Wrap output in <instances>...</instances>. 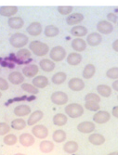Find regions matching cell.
<instances>
[{
  "mask_svg": "<svg viewBox=\"0 0 118 155\" xmlns=\"http://www.w3.org/2000/svg\"><path fill=\"white\" fill-rule=\"evenodd\" d=\"M28 45H29V50L34 55L37 56V57H44V56H46L47 54L49 53V47L42 41L34 40L30 42V44Z\"/></svg>",
  "mask_w": 118,
  "mask_h": 155,
  "instance_id": "1",
  "label": "cell"
},
{
  "mask_svg": "<svg viewBox=\"0 0 118 155\" xmlns=\"http://www.w3.org/2000/svg\"><path fill=\"white\" fill-rule=\"evenodd\" d=\"M65 114L72 119H77L84 114V107L79 103H69L64 108Z\"/></svg>",
  "mask_w": 118,
  "mask_h": 155,
  "instance_id": "2",
  "label": "cell"
},
{
  "mask_svg": "<svg viewBox=\"0 0 118 155\" xmlns=\"http://www.w3.org/2000/svg\"><path fill=\"white\" fill-rule=\"evenodd\" d=\"M9 44L15 48H23L29 44V38L22 33H15L9 37Z\"/></svg>",
  "mask_w": 118,
  "mask_h": 155,
  "instance_id": "3",
  "label": "cell"
},
{
  "mask_svg": "<svg viewBox=\"0 0 118 155\" xmlns=\"http://www.w3.org/2000/svg\"><path fill=\"white\" fill-rule=\"evenodd\" d=\"M67 57L66 50L62 46H56L49 50V59L54 62H60Z\"/></svg>",
  "mask_w": 118,
  "mask_h": 155,
  "instance_id": "4",
  "label": "cell"
},
{
  "mask_svg": "<svg viewBox=\"0 0 118 155\" xmlns=\"http://www.w3.org/2000/svg\"><path fill=\"white\" fill-rule=\"evenodd\" d=\"M50 101L53 104L58 106H63L68 103V95L63 91H55L50 96Z\"/></svg>",
  "mask_w": 118,
  "mask_h": 155,
  "instance_id": "5",
  "label": "cell"
},
{
  "mask_svg": "<svg viewBox=\"0 0 118 155\" xmlns=\"http://www.w3.org/2000/svg\"><path fill=\"white\" fill-rule=\"evenodd\" d=\"M32 135L38 139H45L49 136V129L44 124H35L32 128Z\"/></svg>",
  "mask_w": 118,
  "mask_h": 155,
  "instance_id": "6",
  "label": "cell"
},
{
  "mask_svg": "<svg viewBox=\"0 0 118 155\" xmlns=\"http://www.w3.org/2000/svg\"><path fill=\"white\" fill-rule=\"evenodd\" d=\"M111 119V114L107 110H98L93 115V122L98 124H104Z\"/></svg>",
  "mask_w": 118,
  "mask_h": 155,
  "instance_id": "7",
  "label": "cell"
},
{
  "mask_svg": "<svg viewBox=\"0 0 118 155\" xmlns=\"http://www.w3.org/2000/svg\"><path fill=\"white\" fill-rule=\"evenodd\" d=\"M113 31V25L108 21H99L97 23V32L100 35H109Z\"/></svg>",
  "mask_w": 118,
  "mask_h": 155,
  "instance_id": "8",
  "label": "cell"
},
{
  "mask_svg": "<svg viewBox=\"0 0 118 155\" xmlns=\"http://www.w3.org/2000/svg\"><path fill=\"white\" fill-rule=\"evenodd\" d=\"M96 125L95 123L90 121H84L78 124L77 130L82 134H91L95 131Z\"/></svg>",
  "mask_w": 118,
  "mask_h": 155,
  "instance_id": "9",
  "label": "cell"
},
{
  "mask_svg": "<svg viewBox=\"0 0 118 155\" xmlns=\"http://www.w3.org/2000/svg\"><path fill=\"white\" fill-rule=\"evenodd\" d=\"M39 72V66L36 64H27L22 68V74L27 78H34Z\"/></svg>",
  "mask_w": 118,
  "mask_h": 155,
  "instance_id": "10",
  "label": "cell"
},
{
  "mask_svg": "<svg viewBox=\"0 0 118 155\" xmlns=\"http://www.w3.org/2000/svg\"><path fill=\"white\" fill-rule=\"evenodd\" d=\"M26 32L30 36H38L43 32L42 24L38 21H33L27 26Z\"/></svg>",
  "mask_w": 118,
  "mask_h": 155,
  "instance_id": "11",
  "label": "cell"
},
{
  "mask_svg": "<svg viewBox=\"0 0 118 155\" xmlns=\"http://www.w3.org/2000/svg\"><path fill=\"white\" fill-rule=\"evenodd\" d=\"M68 87L75 92L82 91L85 88V82L78 77H73L68 82Z\"/></svg>",
  "mask_w": 118,
  "mask_h": 155,
  "instance_id": "12",
  "label": "cell"
},
{
  "mask_svg": "<svg viewBox=\"0 0 118 155\" xmlns=\"http://www.w3.org/2000/svg\"><path fill=\"white\" fill-rule=\"evenodd\" d=\"M86 46H87L86 42L83 38H80V37L73 38L71 42V47L73 50H75V52L81 53V52L85 51L86 48Z\"/></svg>",
  "mask_w": 118,
  "mask_h": 155,
  "instance_id": "13",
  "label": "cell"
},
{
  "mask_svg": "<svg viewBox=\"0 0 118 155\" xmlns=\"http://www.w3.org/2000/svg\"><path fill=\"white\" fill-rule=\"evenodd\" d=\"M18 139H19V142L21 143V145H22L23 147H26V148L33 146L35 142V137L30 133H22L19 137Z\"/></svg>",
  "mask_w": 118,
  "mask_h": 155,
  "instance_id": "14",
  "label": "cell"
},
{
  "mask_svg": "<svg viewBox=\"0 0 118 155\" xmlns=\"http://www.w3.org/2000/svg\"><path fill=\"white\" fill-rule=\"evenodd\" d=\"M66 23L70 26H76L78 25L80 22L84 21V15L82 13L79 12H75V13H71L67 16L66 18Z\"/></svg>",
  "mask_w": 118,
  "mask_h": 155,
  "instance_id": "15",
  "label": "cell"
},
{
  "mask_svg": "<svg viewBox=\"0 0 118 155\" xmlns=\"http://www.w3.org/2000/svg\"><path fill=\"white\" fill-rule=\"evenodd\" d=\"M8 81L10 84H14V86H19V84H22V83H24V76L21 72L13 71L8 74Z\"/></svg>",
  "mask_w": 118,
  "mask_h": 155,
  "instance_id": "16",
  "label": "cell"
},
{
  "mask_svg": "<svg viewBox=\"0 0 118 155\" xmlns=\"http://www.w3.org/2000/svg\"><path fill=\"white\" fill-rule=\"evenodd\" d=\"M14 114H15L17 117H24L27 115H30V114L32 112L31 108L27 104H20L18 106H16L13 110Z\"/></svg>",
  "mask_w": 118,
  "mask_h": 155,
  "instance_id": "17",
  "label": "cell"
},
{
  "mask_svg": "<svg viewBox=\"0 0 118 155\" xmlns=\"http://www.w3.org/2000/svg\"><path fill=\"white\" fill-rule=\"evenodd\" d=\"M44 117V112L42 110H35L30 114V116H29L28 120H27V125L29 126H34L35 124H37L38 122H40Z\"/></svg>",
  "mask_w": 118,
  "mask_h": 155,
  "instance_id": "18",
  "label": "cell"
},
{
  "mask_svg": "<svg viewBox=\"0 0 118 155\" xmlns=\"http://www.w3.org/2000/svg\"><path fill=\"white\" fill-rule=\"evenodd\" d=\"M32 84L38 89H43L49 86V78L45 75H36L33 78Z\"/></svg>",
  "mask_w": 118,
  "mask_h": 155,
  "instance_id": "19",
  "label": "cell"
},
{
  "mask_svg": "<svg viewBox=\"0 0 118 155\" xmlns=\"http://www.w3.org/2000/svg\"><path fill=\"white\" fill-rule=\"evenodd\" d=\"M8 25L9 26L10 29L13 30H20L24 25V21L22 17H16L13 16L8 18Z\"/></svg>",
  "mask_w": 118,
  "mask_h": 155,
  "instance_id": "20",
  "label": "cell"
},
{
  "mask_svg": "<svg viewBox=\"0 0 118 155\" xmlns=\"http://www.w3.org/2000/svg\"><path fill=\"white\" fill-rule=\"evenodd\" d=\"M86 44L89 45L90 47H97L100 45V43L102 42V36L98 32L91 33L86 36Z\"/></svg>",
  "mask_w": 118,
  "mask_h": 155,
  "instance_id": "21",
  "label": "cell"
},
{
  "mask_svg": "<svg viewBox=\"0 0 118 155\" xmlns=\"http://www.w3.org/2000/svg\"><path fill=\"white\" fill-rule=\"evenodd\" d=\"M66 61H67V63L69 65H71V66H77V65H79L82 62L83 57H82L81 53L72 52L69 55H67Z\"/></svg>",
  "mask_w": 118,
  "mask_h": 155,
  "instance_id": "22",
  "label": "cell"
},
{
  "mask_svg": "<svg viewBox=\"0 0 118 155\" xmlns=\"http://www.w3.org/2000/svg\"><path fill=\"white\" fill-rule=\"evenodd\" d=\"M39 68L42 70L43 72L45 73H51L52 71H54V69L56 67L55 62L52 61L50 59H43L39 61L38 64Z\"/></svg>",
  "mask_w": 118,
  "mask_h": 155,
  "instance_id": "23",
  "label": "cell"
},
{
  "mask_svg": "<svg viewBox=\"0 0 118 155\" xmlns=\"http://www.w3.org/2000/svg\"><path fill=\"white\" fill-rule=\"evenodd\" d=\"M88 141H89L90 144L94 145V146H100L102 144L105 143V137L102 134L99 133H91L88 137Z\"/></svg>",
  "mask_w": 118,
  "mask_h": 155,
  "instance_id": "24",
  "label": "cell"
},
{
  "mask_svg": "<svg viewBox=\"0 0 118 155\" xmlns=\"http://www.w3.org/2000/svg\"><path fill=\"white\" fill-rule=\"evenodd\" d=\"M18 12V7L16 6H3L0 7V16L10 18Z\"/></svg>",
  "mask_w": 118,
  "mask_h": 155,
  "instance_id": "25",
  "label": "cell"
},
{
  "mask_svg": "<svg viewBox=\"0 0 118 155\" xmlns=\"http://www.w3.org/2000/svg\"><path fill=\"white\" fill-rule=\"evenodd\" d=\"M71 35L72 36L82 38L83 36H86L87 35V29L86 27L83 25H76L71 29Z\"/></svg>",
  "mask_w": 118,
  "mask_h": 155,
  "instance_id": "26",
  "label": "cell"
},
{
  "mask_svg": "<svg viewBox=\"0 0 118 155\" xmlns=\"http://www.w3.org/2000/svg\"><path fill=\"white\" fill-rule=\"evenodd\" d=\"M62 149H63L64 152L69 153V154H73L78 150L79 146H78V143L76 141L69 140V141H67V142H64Z\"/></svg>",
  "mask_w": 118,
  "mask_h": 155,
  "instance_id": "27",
  "label": "cell"
},
{
  "mask_svg": "<svg viewBox=\"0 0 118 155\" xmlns=\"http://www.w3.org/2000/svg\"><path fill=\"white\" fill-rule=\"evenodd\" d=\"M67 138V134L62 129L55 130L52 134V140L55 143H63Z\"/></svg>",
  "mask_w": 118,
  "mask_h": 155,
  "instance_id": "28",
  "label": "cell"
},
{
  "mask_svg": "<svg viewBox=\"0 0 118 155\" xmlns=\"http://www.w3.org/2000/svg\"><path fill=\"white\" fill-rule=\"evenodd\" d=\"M97 93L99 97H109L112 96V87L108 84H99L97 87Z\"/></svg>",
  "mask_w": 118,
  "mask_h": 155,
  "instance_id": "29",
  "label": "cell"
},
{
  "mask_svg": "<svg viewBox=\"0 0 118 155\" xmlns=\"http://www.w3.org/2000/svg\"><path fill=\"white\" fill-rule=\"evenodd\" d=\"M52 122L56 126H64L68 122V116L64 114H57L53 116Z\"/></svg>",
  "mask_w": 118,
  "mask_h": 155,
  "instance_id": "30",
  "label": "cell"
},
{
  "mask_svg": "<svg viewBox=\"0 0 118 155\" xmlns=\"http://www.w3.org/2000/svg\"><path fill=\"white\" fill-rule=\"evenodd\" d=\"M96 74V67L93 64H87L85 66L83 72H82V76L84 79H90L92 78Z\"/></svg>",
  "mask_w": 118,
  "mask_h": 155,
  "instance_id": "31",
  "label": "cell"
},
{
  "mask_svg": "<svg viewBox=\"0 0 118 155\" xmlns=\"http://www.w3.org/2000/svg\"><path fill=\"white\" fill-rule=\"evenodd\" d=\"M54 143L50 140H42L39 144V150L43 153H49L54 150Z\"/></svg>",
  "mask_w": 118,
  "mask_h": 155,
  "instance_id": "32",
  "label": "cell"
},
{
  "mask_svg": "<svg viewBox=\"0 0 118 155\" xmlns=\"http://www.w3.org/2000/svg\"><path fill=\"white\" fill-rule=\"evenodd\" d=\"M66 80H67V74L63 72H58V73L54 74L51 77L52 83L54 84H57V86L62 84L63 83H65Z\"/></svg>",
  "mask_w": 118,
  "mask_h": 155,
  "instance_id": "33",
  "label": "cell"
},
{
  "mask_svg": "<svg viewBox=\"0 0 118 155\" xmlns=\"http://www.w3.org/2000/svg\"><path fill=\"white\" fill-rule=\"evenodd\" d=\"M27 125V123L24 119L22 118H16L11 121V124H10V127L14 130H22L26 127Z\"/></svg>",
  "mask_w": 118,
  "mask_h": 155,
  "instance_id": "34",
  "label": "cell"
},
{
  "mask_svg": "<svg viewBox=\"0 0 118 155\" xmlns=\"http://www.w3.org/2000/svg\"><path fill=\"white\" fill-rule=\"evenodd\" d=\"M16 57L19 61H31V51L28 48H20L17 53H16Z\"/></svg>",
  "mask_w": 118,
  "mask_h": 155,
  "instance_id": "35",
  "label": "cell"
},
{
  "mask_svg": "<svg viewBox=\"0 0 118 155\" xmlns=\"http://www.w3.org/2000/svg\"><path fill=\"white\" fill-rule=\"evenodd\" d=\"M59 34H60V29L55 25H48L44 30V35L47 37H56Z\"/></svg>",
  "mask_w": 118,
  "mask_h": 155,
  "instance_id": "36",
  "label": "cell"
},
{
  "mask_svg": "<svg viewBox=\"0 0 118 155\" xmlns=\"http://www.w3.org/2000/svg\"><path fill=\"white\" fill-rule=\"evenodd\" d=\"M21 88L24 92H26L28 94H31V95H36L39 92L38 88H36L33 84H29V83H22L21 84Z\"/></svg>",
  "mask_w": 118,
  "mask_h": 155,
  "instance_id": "37",
  "label": "cell"
},
{
  "mask_svg": "<svg viewBox=\"0 0 118 155\" xmlns=\"http://www.w3.org/2000/svg\"><path fill=\"white\" fill-rule=\"evenodd\" d=\"M18 141H19V139H18L17 136L14 135V134H10V133L4 136V138H3V142L7 146H13V145H15Z\"/></svg>",
  "mask_w": 118,
  "mask_h": 155,
  "instance_id": "38",
  "label": "cell"
},
{
  "mask_svg": "<svg viewBox=\"0 0 118 155\" xmlns=\"http://www.w3.org/2000/svg\"><path fill=\"white\" fill-rule=\"evenodd\" d=\"M84 108L86 110H87L93 111V112H97L100 109L99 104L98 102H95V101H86L85 105H84Z\"/></svg>",
  "mask_w": 118,
  "mask_h": 155,
  "instance_id": "39",
  "label": "cell"
},
{
  "mask_svg": "<svg viewBox=\"0 0 118 155\" xmlns=\"http://www.w3.org/2000/svg\"><path fill=\"white\" fill-rule=\"evenodd\" d=\"M57 10L58 12L62 14V15H69L71 14L73 10V8L72 6H59L57 7Z\"/></svg>",
  "mask_w": 118,
  "mask_h": 155,
  "instance_id": "40",
  "label": "cell"
},
{
  "mask_svg": "<svg viewBox=\"0 0 118 155\" xmlns=\"http://www.w3.org/2000/svg\"><path fill=\"white\" fill-rule=\"evenodd\" d=\"M106 76L109 79L117 80L118 79V67H112L106 72Z\"/></svg>",
  "mask_w": 118,
  "mask_h": 155,
  "instance_id": "41",
  "label": "cell"
},
{
  "mask_svg": "<svg viewBox=\"0 0 118 155\" xmlns=\"http://www.w3.org/2000/svg\"><path fill=\"white\" fill-rule=\"evenodd\" d=\"M10 124L5 122H0V136H6L10 132Z\"/></svg>",
  "mask_w": 118,
  "mask_h": 155,
  "instance_id": "42",
  "label": "cell"
},
{
  "mask_svg": "<svg viewBox=\"0 0 118 155\" xmlns=\"http://www.w3.org/2000/svg\"><path fill=\"white\" fill-rule=\"evenodd\" d=\"M85 101H95L99 103L100 97L97 93H88L85 96Z\"/></svg>",
  "mask_w": 118,
  "mask_h": 155,
  "instance_id": "43",
  "label": "cell"
},
{
  "mask_svg": "<svg viewBox=\"0 0 118 155\" xmlns=\"http://www.w3.org/2000/svg\"><path fill=\"white\" fill-rule=\"evenodd\" d=\"M9 87V84H8V81L3 77H0V91H6L8 90Z\"/></svg>",
  "mask_w": 118,
  "mask_h": 155,
  "instance_id": "44",
  "label": "cell"
},
{
  "mask_svg": "<svg viewBox=\"0 0 118 155\" xmlns=\"http://www.w3.org/2000/svg\"><path fill=\"white\" fill-rule=\"evenodd\" d=\"M107 19L110 22H117V16L114 13H109L107 15Z\"/></svg>",
  "mask_w": 118,
  "mask_h": 155,
  "instance_id": "45",
  "label": "cell"
},
{
  "mask_svg": "<svg viewBox=\"0 0 118 155\" xmlns=\"http://www.w3.org/2000/svg\"><path fill=\"white\" fill-rule=\"evenodd\" d=\"M112 115L114 117V118H117L118 119V105L117 106H114L112 110Z\"/></svg>",
  "mask_w": 118,
  "mask_h": 155,
  "instance_id": "46",
  "label": "cell"
},
{
  "mask_svg": "<svg viewBox=\"0 0 118 155\" xmlns=\"http://www.w3.org/2000/svg\"><path fill=\"white\" fill-rule=\"evenodd\" d=\"M112 48H113V49L115 52H118V39H116L115 41H113V43L112 45Z\"/></svg>",
  "mask_w": 118,
  "mask_h": 155,
  "instance_id": "47",
  "label": "cell"
},
{
  "mask_svg": "<svg viewBox=\"0 0 118 155\" xmlns=\"http://www.w3.org/2000/svg\"><path fill=\"white\" fill-rule=\"evenodd\" d=\"M112 89H113L114 91H117L118 92V79L113 81V84H112Z\"/></svg>",
  "mask_w": 118,
  "mask_h": 155,
  "instance_id": "48",
  "label": "cell"
},
{
  "mask_svg": "<svg viewBox=\"0 0 118 155\" xmlns=\"http://www.w3.org/2000/svg\"><path fill=\"white\" fill-rule=\"evenodd\" d=\"M107 155H117V151H113V152H110Z\"/></svg>",
  "mask_w": 118,
  "mask_h": 155,
  "instance_id": "49",
  "label": "cell"
},
{
  "mask_svg": "<svg viewBox=\"0 0 118 155\" xmlns=\"http://www.w3.org/2000/svg\"><path fill=\"white\" fill-rule=\"evenodd\" d=\"M14 155H26V154H24V153H15Z\"/></svg>",
  "mask_w": 118,
  "mask_h": 155,
  "instance_id": "50",
  "label": "cell"
},
{
  "mask_svg": "<svg viewBox=\"0 0 118 155\" xmlns=\"http://www.w3.org/2000/svg\"><path fill=\"white\" fill-rule=\"evenodd\" d=\"M1 97H2V92L0 91V98H1Z\"/></svg>",
  "mask_w": 118,
  "mask_h": 155,
  "instance_id": "51",
  "label": "cell"
},
{
  "mask_svg": "<svg viewBox=\"0 0 118 155\" xmlns=\"http://www.w3.org/2000/svg\"><path fill=\"white\" fill-rule=\"evenodd\" d=\"M117 101H118V96H117Z\"/></svg>",
  "mask_w": 118,
  "mask_h": 155,
  "instance_id": "52",
  "label": "cell"
},
{
  "mask_svg": "<svg viewBox=\"0 0 118 155\" xmlns=\"http://www.w3.org/2000/svg\"><path fill=\"white\" fill-rule=\"evenodd\" d=\"M117 25H118V21H117Z\"/></svg>",
  "mask_w": 118,
  "mask_h": 155,
  "instance_id": "53",
  "label": "cell"
},
{
  "mask_svg": "<svg viewBox=\"0 0 118 155\" xmlns=\"http://www.w3.org/2000/svg\"><path fill=\"white\" fill-rule=\"evenodd\" d=\"M117 155H118V151H117Z\"/></svg>",
  "mask_w": 118,
  "mask_h": 155,
  "instance_id": "54",
  "label": "cell"
}]
</instances>
